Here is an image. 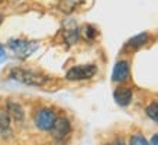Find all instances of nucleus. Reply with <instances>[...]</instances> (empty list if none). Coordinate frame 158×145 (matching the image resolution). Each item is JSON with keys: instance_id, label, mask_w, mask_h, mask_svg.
<instances>
[{"instance_id": "obj_1", "label": "nucleus", "mask_w": 158, "mask_h": 145, "mask_svg": "<svg viewBox=\"0 0 158 145\" xmlns=\"http://www.w3.org/2000/svg\"><path fill=\"white\" fill-rule=\"evenodd\" d=\"M10 78H13L19 83H23L26 86H44L48 81V77H45L39 72L23 70V68H13L10 71Z\"/></svg>"}, {"instance_id": "obj_2", "label": "nucleus", "mask_w": 158, "mask_h": 145, "mask_svg": "<svg viewBox=\"0 0 158 145\" xmlns=\"http://www.w3.org/2000/svg\"><path fill=\"white\" fill-rule=\"evenodd\" d=\"M97 72L96 65H76L67 71V80L70 81H80V80H89Z\"/></svg>"}, {"instance_id": "obj_3", "label": "nucleus", "mask_w": 158, "mask_h": 145, "mask_svg": "<svg viewBox=\"0 0 158 145\" xmlns=\"http://www.w3.org/2000/svg\"><path fill=\"white\" fill-rule=\"evenodd\" d=\"M57 116L51 109H41L35 115V125L41 130H51Z\"/></svg>"}, {"instance_id": "obj_4", "label": "nucleus", "mask_w": 158, "mask_h": 145, "mask_svg": "<svg viewBox=\"0 0 158 145\" xmlns=\"http://www.w3.org/2000/svg\"><path fill=\"white\" fill-rule=\"evenodd\" d=\"M9 47L16 55L25 58V57H29L36 49V44L25 41V39H10Z\"/></svg>"}, {"instance_id": "obj_5", "label": "nucleus", "mask_w": 158, "mask_h": 145, "mask_svg": "<svg viewBox=\"0 0 158 145\" xmlns=\"http://www.w3.org/2000/svg\"><path fill=\"white\" fill-rule=\"evenodd\" d=\"M51 132H52V136L55 139H62L71 132V125H70V121L65 119V118H58L54 122L52 128H51Z\"/></svg>"}, {"instance_id": "obj_6", "label": "nucleus", "mask_w": 158, "mask_h": 145, "mask_svg": "<svg viewBox=\"0 0 158 145\" xmlns=\"http://www.w3.org/2000/svg\"><path fill=\"white\" fill-rule=\"evenodd\" d=\"M129 77V63L128 61H119L116 63L113 72H112V80L116 83H122L128 80Z\"/></svg>"}, {"instance_id": "obj_7", "label": "nucleus", "mask_w": 158, "mask_h": 145, "mask_svg": "<svg viewBox=\"0 0 158 145\" xmlns=\"http://www.w3.org/2000/svg\"><path fill=\"white\" fill-rule=\"evenodd\" d=\"M64 39L68 45L76 44L77 39H78V28L73 20H68L64 23Z\"/></svg>"}, {"instance_id": "obj_8", "label": "nucleus", "mask_w": 158, "mask_h": 145, "mask_svg": "<svg viewBox=\"0 0 158 145\" xmlns=\"http://www.w3.org/2000/svg\"><path fill=\"white\" fill-rule=\"evenodd\" d=\"M115 102L119 105V106H128L132 100V90L129 87H119L115 90Z\"/></svg>"}, {"instance_id": "obj_9", "label": "nucleus", "mask_w": 158, "mask_h": 145, "mask_svg": "<svg viewBox=\"0 0 158 145\" xmlns=\"http://www.w3.org/2000/svg\"><path fill=\"white\" fill-rule=\"evenodd\" d=\"M7 113H9L10 118H13L15 121H22L25 116L23 109L18 103H15V102H9L7 103Z\"/></svg>"}, {"instance_id": "obj_10", "label": "nucleus", "mask_w": 158, "mask_h": 145, "mask_svg": "<svg viewBox=\"0 0 158 145\" xmlns=\"http://www.w3.org/2000/svg\"><path fill=\"white\" fill-rule=\"evenodd\" d=\"M83 0H60V7H61L62 12L65 13H70L76 9L78 5H81Z\"/></svg>"}, {"instance_id": "obj_11", "label": "nucleus", "mask_w": 158, "mask_h": 145, "mask_svg": "<svg viewBox=\"0 0 158 145\" xmlns=\"http://www.w3.org/2000/svg\"><path fill=\"white\" fill-rule=\"evenodd\" d=\"M147 41H148V35L144 32V34H139L135 38L131 39L129 42H128V45H129L131 48H138V47H142Z\"/></svg>"}, {"instance_id": "obj_12", "label": "nucleus", "mask_w": 158, "mask_h": 145, "mask_svg": "<svg viewBox=\"0 0 158 145\" xmlns=\"http://www.w3.org/2000/svg\"><path fill=\"white\" fill-rule=\"evenodd\" d=\"M10 126V116L7 110H0V132H5Z\"/></svg>"}, {"instance_id": "obj_13", "label": "nucleus", "mask_w": 158, "mask_h": 145, "mask_svg": "<svg viewBox=\"0 0 158 145\" xmlns=\"http://www.w3.org/2000/svg\"><path fill=\"white\" fill-rule=\"evenodd\" d=\"M147 115H148L149 119H152L154 122H158V103H151L148 107H147Z\"/></svg>"}, {"instance_id": "obj_14", "label": "nucleus", "mask_w": 158, "mask_h": 145, "mask_svg": "<svg viewBox=\"0 0 158 145\" xmlns=\"http://www.w3.org/2000/svg\"><path fill=\"white\" fill-rule=\"evenodd\" d=\"M83 36L86 39H89V41H90V39H94L97 36V31L93 28L91 25H86V26L83 28Z\"/></svg>"}, {"instance_id": "obj_15", "label": "nucleus", "mask_w": 158, "mask_h": 145, "mask_svg": "<svg viewBox=\"0 0 158 145\" xmlns=\"http://www.w3.org/2000/svg\"><path fill=\"white\" fill-rule=\"evenodd\" d=\"M129 145H149V142L142 135H134L129 141Z\"/></svg>"}, {"instance_id": "obj_16", "label": "nucleus", "mask_w": 158, "mask_h": 145, "mask_svg": "<svg viewBox=\"0 0 158 145\" xmlns=\"http://www.w3.org/2000/svg\"><path fill=\"white\" fill-rule=\"evenodd\" d=\"M6 60V52H5V48L2 47V44H0V63H3Z\"/></svg>"}, {"instance_id": "obj_17", "label": "nucleus", "mask_w": 158, "mask_h": 145, "mask_svg": "<svg viewBox=\"0 0 158 145\" xmlns=\"http://www.w3.org/2000/svg\"><path fill=\"white\" fill-rule=\"evenodd\" d=\"M151 145H158V134L152 136V139H151Z\"/></svg>"}, {"instance_id": "obj_18", "label": "nucleus", "mask_w": 158, "mask_h": 145, "mask_svg": "<svg viewBox=\"0 0 158 145\" xmlns=\"http://www.w3.org/2000/svg\"><path fill=\"white\" fill-rule=\"evenodd\" d=\"M116 145H123V142L120 144V141H118V142H116Z\"/></svg>"}]
</instances>
